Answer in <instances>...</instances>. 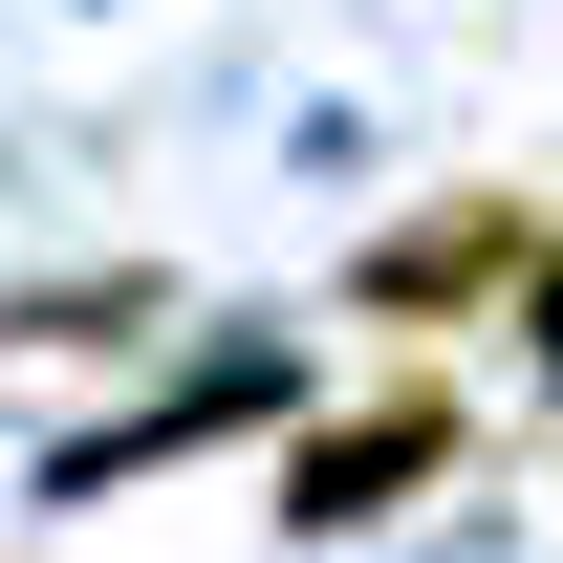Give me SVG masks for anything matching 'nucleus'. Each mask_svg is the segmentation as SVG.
I'll return each mask as SVG.
<instances>
[{
    "label": "nucleus",
    "instance_id": "f257e3e1",
    "mask_svg": "<svg viewBox=\"0 0 563 563\" xmlns=\"http://www.w3.org/2000/svg\"><path fill=\"white\" fill-rule=\"evenodd\" d=\"M520 261H542V196H412L347 261V325H412V347H433V325H498Z\"/></svg>",
    "mask_w": 563,
    "mask_h": 563
},
{
    "label": "nucleus",
    "instance_id": "f03ea898",
    "mask_svg": "<svg viewBox=\"0 0 563 563\" xmlns=\"http://www.w3.org/2000/svg\"><path fill=\"white\" fill-rule=\"evenodd\" d=\"M455 433H477V412L412 368V390H368V412H325L303 455H282V520H303V542H368L390 498H433V477H455Z\"/></svg>",
    "mask_w": 563,
    "mask_h": 563
},
{
    "label": "nucleus",
    "instance_id": "7ed1b4c3",
    "mask_svg": "<svg viewBox=\"0 0 563 563\" xmlns=\"http://www.w3.org/2000/svg\"><path fill=\"white\" fill-rule=\"evenodd\" d=\"M261 412H303V368H196L174 412H131V433H87L44 498H109V477H152V455H196V433H261Z\"/></svg>",
    "mask_w": 563,
    "mask_h": 563
},
{
    "label": "nucleus",
    "instance_id": "20e7f679",
    "mask_svg": "<svg viewBox=\"0 0 563 563\" xmlns=\"http://www.w3.org/2000/svg\"><path fill=\"white\" fill-rule=\"evenodd\" d=\"M152 303H174V282H22V325H0V347H152Z\"/></svg>",
    "mask_w": 563,
    "mask_h": 563
},
{
    "label": "nucleus",
    "instance_id": "39448f33",
    "mask_svg": "<svg viewBox=\"0 0 563 563\" xmlns=\"http://www.w3.org/2000/svg\"><path fill=\"white\" fill-rule=\"evenodd\" d=\"M498 325H520V347L563 368V217H542V261H520V303H498Z\"/></svg>",
    "mask_w": 563,
    "mask_h": 563
}]
</instances>
